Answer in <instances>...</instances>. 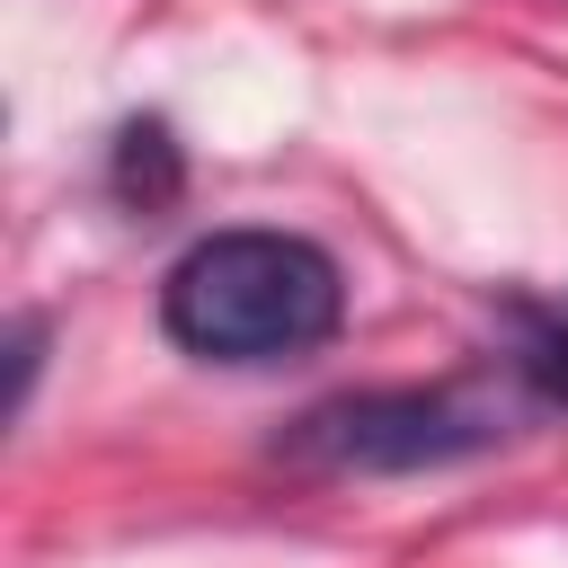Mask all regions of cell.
<instances>
[{
    "label": "cell",
    "instance_id": "obj_1",
    "mask_svg": "<svg viewBox=\"0 0 568 568\" xmlns=\"http://www.w3.org/2000/svg\"><path fill=\"white\" fill-rule=\"evenodd\" d=\"M346 320V275L302 231H204L160 275V328L195 364H293L320 355Z\"/></svg>",
    "mask_w": 568,
    "mask_h": 568
},
{
    "label": "cell",
    "instance_id": "obj_2",
    "mask_svg": "<svg viewBox=\"0 0 568 568\" xmlns=\"http://www.w3.org/2000/svg\"><path fill=\"white\" fill-rule=\"evenodd\" d=\"M506 435V399L488 382H373V390H337L320 408H302L284 426V462L293 470H337V479H408V470H444L470 462Z\"/></svg>",
    "mask_w": 568,
    "mask_h": 568
},
{
    "label": "cell",
    "instance_id": "obj_3",
    "mask_svg": "<svg viewBox=\"0 0 568 568\" xmlns=\"http://www.w3.org/2000/svg\"><path fill=\"white\" fill-rule=\"evenodd\" d=\"M115 195H124V204H169V195H178L169 124H124V133H115Z\"/></svg>",
    "mask_w": 568,
    "mask_h": 568
},
{
    "label": "cell",
    "instance_id": "obj_4",
    "mask_svg": "<svg viewBox=\"0 0 568 568\" xmlns=\"http://www.w3.org/2000/svg\"><path fill=\"white\" fill-rule=\"evenodd\" d=\"M515 373H524V390H532V399L568 408V320L532 328V337H524V355H515Z\"/></svg>",
    "mask_w": 568,
    "mask_h": 568
},
{
    "label": "cell",
    "instance_id": "obj_5",
    "mask_svg": "<svg viewBox=\"0 0 568 568\" xmlns=\"http://www.w3.org/2000/svg\"><path fill=\"white\" fill-rule=\"evenodd\" d=\"M44 311H18L9 320V417H27V399H36V373H44Z\"/></svg>",
    "mask_w": 568,
    "mask_h": 568
}]
</instances>
